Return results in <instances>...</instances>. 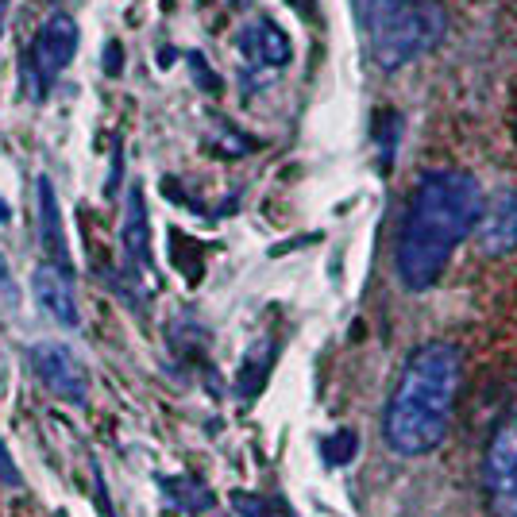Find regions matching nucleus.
I'll return each instance as SVG.
<instances>
[{
    "label": "nucleus",
    "instance_id": "obj_2",
    "mask_svg": "<svg viewBox=\"0 0 517 517\" xmlns=\"http://www.w3.org/2000/svg\"><path fill=\"white\" fill-rule=\"evenodd\" d=\"M463 359L448 340H429L406 359L398 386L382 413V440L394 456H429L448 436L456 394H460Z\"/></svg>",
    "mask_w": 517,
    "mask_h": 517
},
{
    "label": "nucleus",
    "instance_id": "obj_6",
    "mask_svg": "<svg viewBox=\"0 0 517 517\" xmlns=\"http://www.w3.org/2000/svg\"><path fill=\"white\" fill-rule=\"evenodd\" d=\"M78 43H82V31H78V20H74V16L55 12V16L43 24L39 39H35V51H31V66H35L39 89H47V85L55 82L58 74L74 62Z\"/></svg>",
    "mask_w": 517,
    "mask_h": 517
},
{
    "label": "nucleus",
    "instance_id": "obj_19",
    "mask_svg": "<svg viewBox=\"0 0 517 517\" xmlns=\"http://www.w3.org/2000/svg\"><path fill=\"white\" fill-rule=\"evenodd\" d=\"M124 51H120V43L116 39H109V47H105V74H120L124 70Z\"/></svg>",
    "mask_w": 517,
    "mask_h": 517
},
{
    "label": "nucleus",
    "instance_id": "obj_14",
    "mask_svg": "<svg viewBox=\"0 0 517 517\" xmlns=\"http://www.w3.org/2000/svg\"><path fill=\"white\" fill-rule=\"evenodd\" d=\"M355 452H359V436L352 429H340V433H332L321 444V456H325L328 467H344V463L355 460Z\"/></svg>",
    "mask_w": 517,
    "mask_h": 517
},
{
    "label": "nucleus",
    "instance_id": "obj_13",
    "mask_svg": "<svg viewBox=\"0 0 517 517\" xmlns=\"http://www.w3.org/2000/svg\"><path fill=\"white\" fill-rule=\"evenodd\" d=\"M232 510L240 517H294L290 506H282L278 498L251 494V490H232Z\"/></svg>",
    "mask_w": 517,
    "mask_h": 517
},
{
    "label": "nucleus",
    "instance_id": "obj_15",
    "mask_svg": "<svg viewBox=\"0 0 517 517\" xmlns=\"http://www.w3.org/2000/svg\"><path fill=\"white\" fill-rule=\"evenodd\" d=\"M259 352H263V344H259V348H251V355H247V363H244V371H240V394H244V398H251V394L263 386L267 371H271L274 355H267V359L259 363Z\"/></svg>",
    "mask_w": 517,
    "mask_h": 517
},
{
    "label": "nucleus",
    "instance_id": "obj_11",
    "mask_svg": "<svg viewBox=\"0 0 517 517\" xmlns=\"http://www.w3.org/2000/svg\"><path fill=\"white\" fill-rule=\"evenodd\" d=\"M120 240H124V255H128L132 271H151L155 267V259H151V220H147V201H143V186L139 182H132L128 201H124Z\"/></svg>",
    "mask_w": 517,
    "mask_h": 517
},
{
    "label": "nucleus",
    "instance_id": "obj_10",
    "mask_svg": "<svg viewBox=\"0 0 517 517\" xmlns=\"http://www.w3.org/2000/svg\"><path fill=\"white\" fill-rule=\"evenodd\" d=\"M35 209H39V247H43V259H51L58 267H74L70 263V244H66L62 209H58V193L47 174L35 178Z\"/></svg>",
    "mask_w": 517,
    "mask_h": 517
},
{
    "label": "nucleus",
    "instance_id": "obj_3",
    "mask_svg": "<svg viewBox=\"0 0 517 517\" xmlns=\"http://www.w3.org/2000/svg\"><path fill=\"white\" fill-rule=\"evenodd\" d=\"M367 31H371V55L382 70H402L417 58L433 55L444 43L448 12L436 0H406Z\"/></svg>",
    "mask_w": 517,
    "mask_h": 517
},
{
    "label": "nucleus",
    "instance_id": "obj_8",
    "mask_svg": "<svg viewBox=\"0 0 517 517\" xmlns=\"http://www.w3.org/2000/svg\"><path fill=\"white\" fill-rule=\"evenodd\" d=\"M475 240L479 251L490 259H502V255H514L517 251V186L498 190L487 201L479 228H475Z\"/></svg>",
    "mask_w": 517,
    "mask_h": 517
},
{
    "label": "nucleus",
    "instance_id": "obj_21",
    "mask_svg": "<svg viewBox=\"0 0 517 517\" xmlns=\"http://www.w3.org/2000/svg\"><path fill=\"white\" fill-rule=\"evenodd\" d=\"M294 8H301V12H309V0H290Z\"/></svg>",
    "mask_w": 517,
    "mask_h": 517
},
{
    "label": "nucleus",
    "instance_id": "obj_17",
    "mask_svg": "<svg viewBox=\"0 0 517 517\" xmlns=\"http://www.w3.org/2000/svg\"><path fill=\"white\" fill-rule=\"evenodd\" d=\"M0 487H24V479H20V467L12 463L8 456V448H4V440H0Z\"/></svg>",
    "mask_w": 517,
    "mask_h": 517
},
{
    "label": "nucleus",
    "instance_id": "obj_23",
    "mask_svg": "<svg viewBox=\"0 0 517 517\" xmlns=\"http://www.w3.org/2000/svg\"><path fill=\"white\" fill-rule=\"evenodd\" d=\"M0 286H4V263H0Z\"/></svg>",
    "mask_w": 517,
    "mask_h": 517
},
{
    "label": "nucleus",
    "instance_id": "obj_12",
    "mask_svg": "<svg viewBox=\"0 0 517 517\" xmlns=\"http://www.w3.org/2000/svg\"><path fill=\"white\" fill-rule=\"evenodd\" d=\"M159 490L166 494V502L182 514H205L217 506L213 490L205 487L197 475H159Z\"/></svg>",
    "mask_w": 517,
    "mask_h": 517
},
{
    "label": "nucleus",
    "instance_id": "obj_16",
    "mask_svg": "<svg viewBox=\"0 0 517 517\" xmlns=\"http://www.w3.org/2000/svg\"><path fill=\"white\" fill-rule=\"evenodd\" d=\"M355 4V16H359V24L363 28H375L386 12H394L398 4H406V0H352Z\"/></svg>",
    "mask_w": 517,
    "mask_h": 517
},
{
    "label": "nucleus",
    "instance_id": "obj_4",
    "mask_svg": "<svg viewBox=\"0 0 517 517\" xmlns=\"http://www.w3.org/2000/svg\"><path fill=\"white\" fill-rule=\"evenodd\" d=\"M483 487L494 517H517V413L498 425L483 456Z\"/></svg>",
    "mask_w": 517,
    "mask_h": 517
},
{
    "label": "nucleus",
    "instance_id": "obj_18",
    "mask_svg": "<svg viewBox=\"0 0 517 517\" xmlns=\"http://www.w3.org/2000/svg\"><path fill=\"white\" fill-rule=\"evenodd\" d=\"M190 62H193V78H197V82L205 85V89H213V93H217V89H220V78H217V74H209V66H205V58H201V55H193Z\"/></svg>",
    "mask_w": 517,
    "mask_h": 517
},
{
    "label": "nucleus",
    "instance_id": "obj_1",
    "mask_svg": "<svg viewBox=\"0 0 517 517\" xmlns=\"http://www.w3.org/2000/svg\"><path fill=\"white\" fill-rule=\"evenodd\" d=\"M483 209V186L467 170L436 166L417 178L394 244V271L409 294H425L440 282L452 251L479 228Z\"/></svg>",
    "mask_w": 517,
    "mask_h": 517
},
{
    "label": "nucleus",
    "instance_id": "obj_9",
    "mask_svg": "<svg viewBox=\"0 0 517 517\" xmlns=\"http://www.w3.org/2000/svg\"><path fill=\"white\" fill-rule=\"evenodd\" d=\"M240 55L251 62V66H263V70H286L290 58H294V47H290V35L278 28L274 20H255L240 31Z\"/></svg>",
    "mask_w": 517,
    "mask_h": 517
},
{
    "label": "nucleus",
    "instance_id": "obj_7",
    "mask_svg": "<svg viewBox=\"0 0 517 517\" xmlns=\"http://www.w3.org/2000/svg\"><path fill=\"white\" fill-rule=\"evenodd\" d=\"M31 290L39 309L62 328H78L82 325V313H78V294H74V267H58L51 259H43L35 274H31Z\"/></svg>",
    "mask_w": 517,
    "mask_h": 517
},
{
    "label": "nucleus",
    "instance_id": "obj_22",
    "mask_svg": "<svg viewBox=\"0 0 517 517\" xmlns=\"http://www.w3.org/2000/svg\"><path fill=\"white\" fill-rule=\"evenodd\" d=\"M0 28H4V4H0Z\"/></svg>",
    "mask_w": 517,
    "mask_h": 517
},
{
    "label": "nucleus",
    "instance_id": "obj_20",
    "mask_svg": "<svg viewBox=\"0 0 517 517\" xmlns=\"http://www.w3.org/2000/svg\"><path fill=\"white\" fill-rule=\"evenodd\" d=\"M4 220H12V209H8L4 201H0V224H4Z\"/></svg>",
    "mask_w": 517,
    "mask_h": 517
},
{
    "label": "nucleus",
    "instance_id": "obj_5",
    "mask_svg": "<svg viewBox=\"0 0 517 517\" xmlns=\"http://www.w3.org/2000/svg\"><path fill=\"white\" fill-rule=\"evenodd\" d=\"M31 371L55 398L70 402V406H85V398H89V371H85L82 359L74 355V348H66L62 340L31 344Z\"/></svg>",
    "mask_w": 517,
    "mask_h": 517
}]
</instances>
